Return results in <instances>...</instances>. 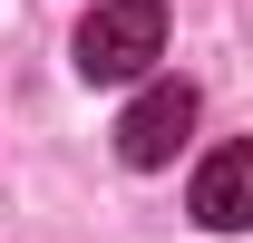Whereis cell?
I'll list each match as a JSON object with an SVG mask.
<instances>
[{"label":"cell","instance_id":"cell-1","mask_svg":"<svg viewBox=\"0 0 253 243\" xmlns=\"http://www.w3.org/2000/svg\"><path fill=\"white\" fill-rule=\"evenodd\" d=\"M156 59H166V0H97L78 20V78L88 88L156 78Z\"/></svg>","mask_w":253,"mask_h":243},{"label":"cell","instance_id":"cell-2","mask_svg":"<svg viewBox=\"0 0 253 243\" xmlns=\"http://www.w3.org/2000/svg\"><path fill=\"white\" fill-rule=\"evenodd\" d=\"M185 136H195V88L185 78H146L126 97V117H117V156L126 165H175Z\"/></svg>","mask_w":253,"mask_h":243},{"label":"cell","instance_id":"cell-3","mask_svg":"<svg viewBox=\"0 0 253 243\" xmlns=\"http://www.w3.org/2000/svg\"><path fill=\"white\" fill-rule=\"evenodd\" d=\"M195 224L205 234H244L253 224V146H214L195 175Z\"/></svg>","mask_w":253,"mask_h":243}]
</instances>
